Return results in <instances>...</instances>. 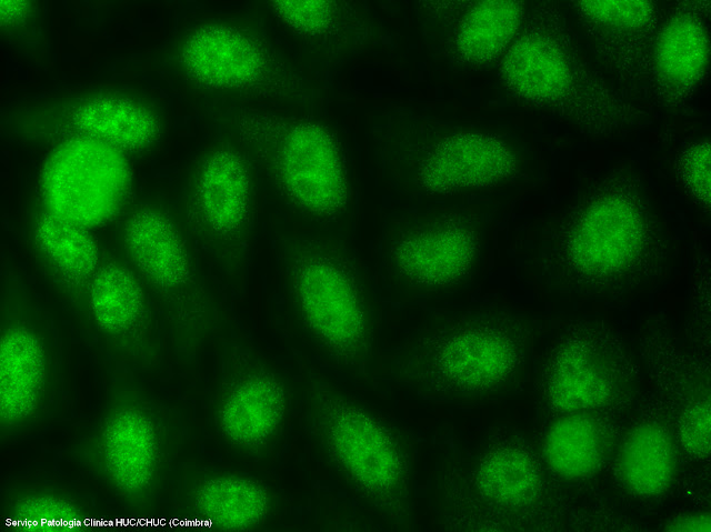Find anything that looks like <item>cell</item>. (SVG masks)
Here are the masks:
<instances>
[{
	"instance_id": "44dd1931",
	"label": "cell",
	"mask_w": 711,
	"mask_h": 532,
	"mask_svg": "<svg viewBox=\"0 0 711 532\" xmlns=\"http://www.w3.org/2000/svg\"><path fill=\"white\" fill-rule=\"evenodd\" d=\"M218 404L222 435L240 448L266 443L278 430L287 409L281 375L253 351L234 344L227 353Z\"/></svg>"
},
{
	"instance_id": "2e32d148",
	"label": "cell",
	"mask_w": 711,
	"mask_h": 532,
	"mask_svg": "<svg viewBox=\"0 0 711 532\" xmlns=\"http://www.w3.org/2000/svg\"><path fill=\"white\" fill-rule=\"evenodd\" d=\"M127 154L103 142L57 143L46 160L37 197L61 217L86 228L122 213L131 188Z\"/></svg>"
},
{
	"instance_id": "ffe728a7",
	"label": "cell",
	"mask_w": 711,
	"mask_h": 532,
	"mask_svg": "<svg viewBox=\"0 0 711 532\" xmlns=\"http://www.w3.org/2000/svg\"><path fill=\"white\" fill-rule=\"evenodd\" d=\"M424 37L449 62L483 66L503 56L519 33L527 9L518 1L419 2Z\"/></svg>"
},
{
	"instance_id": "ac0fdd59",
	"label": "cell",
	"mask_w": 711,
	"mask_h": 532,
	"mask_svg": "<svg viewBox=\"0 0 711 532\" xmlns=\"http://www.w3.org/2000/svg\"><path fill=\"white\" fill-rule=\"evenodd\" d=\"M565 7L599 69L630 101L649 93L650 61L661 23L652 1H571ZM638 103V102H637Z\"/></svg>"
},
{
	"instance_id": "5b68a950",
	"label": "cell",
	"mask_w": 711,
	"mask_h": 532,
	"mask_svg": "<svg viewBox=\"0 0 711 532\" xmlns=\"http://www.w3.org/2000/svg\"><path fill=\"white\" fill-rule=\"evenodd\" d=\"M531 328L501 309L432 312L390 363L393 380L423 400L469 402L511 390L524 373Z\"/></svg>"
},
{
	"instance_id": "7a4b0ae2",
	"label": "cell",
	"mask_w": 711,
	"mask_h": 532,
	"mask_svg": "<svg viewBox=\"0 0 711 532\" xmlns=\"http://www.w3.org/2000/svg\"><path fill=\"white\" fill-rule=\"evenodd\" d=\"M228 133L308 229L347 237L353 212L347 155L334 128L319 117L263 106L194 104Z\"/></svg>"
},
{
	"instance_id": "3957f363",
	"label": "cell",
	"mask_w": 711,
	"mask_h": 532,
	"mask_svg": "<svg viewBox=\"0 0 711 532\" xmlns=\"http://www.w3.org/2000/svg\"><path fill=\"white\" fill-rule=\"evenodd\" d=\"M499 76L519 104L560 118L590 138L620 137L649 118L599 69L565 3L544 1L527 10Z\"/></svg>"
},
{
	"instance_id": "6da1fadb",
	"label": "cell",
	"mask_w": 711,
	"mask_h": 532,
	"mask_svg": "<svg viewBox=\"0 0 711 532\" xmlns=\"http://www.w3.org/2000/svg\"><path fill=\"white\" fill-rule=\"evenodd\" d=\"M147 67L189 106L308 109L320 87L272 32L260 1L191 14L144 51Z\"/></svg>"
},
{
	"instance_id": "8992f818",
	"label": "cell",
	"mask_w": 711,
	"mask_h": 532,
	"mask_svg": "<svg viewBox=\"0 0 711 532\" xmlns=\"http://www.w3.org/2000/svg\"><path fill=\"white\" fill-rule=\"evenodd\" d=\"M371 135L384 175L417 200L500 185L527 165L523 148L509 133L402 107L379 116Z\"/></svg>"
},
{
	"instance_id": "603a6c76",
	"label": "cell",
	"mask_w": 711,
	"mask_h": 532,
	"mask_svg": "<svg viewBox=\"0 0 711 532\" xmlns=\"http://www.w3.org/2000/svg\"><path fill=\"white\" fill-rule=\"evenodd\" d=\"M270 495L259 482L219 473L200 480L191 493L194 520L188 525L244 531L260 525L270 511Z\"/></svg>"
},
{
	"instance_id": "9c48e42d",
	"label": "cell",
	"mask_w": 711,
	"mask_h": 532,
	"mask_svg": "<svg viewBox=\"0 0 711 532\" xmlns=\"http://www.w3.org/2000/svg\"><path fill=\"white\" fill-rule=\"evenodd\" d=\"M0 129L22 145L89 139L143 155L163 142L170 117L164 103L141 87L84 82L10 101L1 108Z\"/></svg>"
},
{
	"instance_id": "30bf717a",
	"label": "cell",
	"mask_w": 711,
	"mask_h": 532,
	"mask_svg": "<svg viewBox=\"0 0 711 532\" xmlns=\"http://www.w3.org/2000/svg\"><path fill=\"white\" fill-rule=\"evenodd\" d=\"M117 239L163 313L176 352L193 358L214 332L219 312L173 203L160 195L136 199L120 214Z\"/></svg>"
},
{
	"instance_id": "d4e9b609",
	"label": "cell",
	"mask_w": 711,
	"mask_h": 532,
	"mask_svg": "<svg viewBox=\"0 0 711 532\" xmlns=\"http://www.w3.org/2000/svg\"><path fill=\"white\" fill-rule=\"evenodd\" d=\"M91 512L82 498L49 483L16 484L3 498L8 525H93Z\"/></svg>"
},
{
	"instance_id": "52a82bcc",
	"label": "cell",
	"mask_w": 711,
	"mask_h": 532,
	"mask_svg": "<svg viewBox=\"0 0 711 532\" xmlns=\"http://www.w3.org/2000/svg\"><path fill=\"white\" fill-rule=\"evenodd\" d=\"M306 393L313 435L332 468L391 530L414 531L410 439L316 369Z\"/></svg>"
},
{
	"instance_id": "83f0119b",
	"label": "cell",
	"mask_w": 711,
	"mask_h": 532,
	"mask_svg": "<svg viewBox=\"0 0 711 532\" xmlns=\"http://www.w3.org/2000/svg\"><path fill=\"white\" fill-rule=\"evenodd\" d=\"M0 17V37L9 50L33 69L49 70L53 50L44 3L1 0Z\"/></svg>"
},
{
	"instance_id": "cb8c5ba5",
	"label": "cell",
	"mask_w": 711,
	"mask_h": 532,
	"mask_svg": "<svg viewBox=\"0 0 711 532\" xmlns=\"http://www.w3.org/2000/svg\"><path fill=\"white\" fill-rule=\"evenodd\" d=\"M545 387L549 399L559 409L599 405L613 389V362L587 343L565 344L548 365Z\"/></svg>"
},
{
	"instance_id": "5bb4252c",
	"label": "cell",
	"mask_w": 711,
	"mask_h": 532,
	"mask_svg": "<svg viewBox=\"0 0 711 532\" xmlns=\"http://www.w3.org/2000/svg\"><path fill=\"white\" fill-rule=\"evenodd\" d=\"M113 365L98 426L78 454L126 509L144 521L160 481L161 432L136 372Z\"/></svg>"
},
{
	"instance_id": "e0dca14e",
	"label": "cell",
	"mask_w": 711,
	"mask_h": 532,
	"mask_svg": "<svg viewBox=\"0 0 711 532\" xmlns=\"http://www.w3.org/2000/svg\"><path fill=\"white\" fill-rule=\"evenodd\" d=\"M156 301L119 251L103 247L88 300V332L116 365L133 372L153 371L163 347Z\"/></svg>"
},
{
	"instance_id": "f1b7e54d",
	"label": "cell",
	"mask_w": 711,
	"mask_h": 532,
	"mask_svg": "<svg viewBox=\"0 0 711 532\" xmlns=\"http://www.w3.org/2000/svg\"><path fill=\"white\" fill-rule=\"evenodd\" d=\"M544 454L549 465L567 478L589 474L601 456V439L595 425L583 418L558 421L547 434Z\"/></svg>"
},
{
	"instance_id": "9a60e30c",
	"label": "cell",
	"mask_w": 711,
	"mask_h": 532,
	"mask_svg": "<svg viewBox=\"0 0 711 532\" xmlns=\"http://www.w3.org/2000/svg\"><path fill=\"white\" fill-rule=\"evenodd\" d=\"M284 49L306 71L329 73L381 43L384 28L362 1H260Z\"/></svg>"
},
{
	"instance_id": "4fadbf2b",
	"label": "cell",
	"mask_w": 711,
	"mask_h": 532,
	"mask_svg": "<svg viewBox=\"0 0 711 532\" xmlns=\"http://www.w3.org/2000/svg\"><path fill=\"white\" fill-rule=\"evenodd\" d=\"M481 218L460 207H432L389 220L380 255L397 290L412 300L447 297L473 277L482 249Z\"/></svg>"
},
{
	"instance_id": "ba28073f",
	"label": "cell",
	"mask_w": 711,
	"mask_h": 532,
	"mask_svg": "<svg viewBox=\"0 0 711 532\" xmlns=\"http://www.w3.org/2000/svg\"><path fill=\"white\" fill-rule=\"evenodd\" d=\"M664 240L641 180L617 170L548 222L534 258L542 269L609 278L658 263L664 257Z\"/></svg>"
},
{
	"instance_id": "277c9868",
	"label": "cell",
	"mask_w": 711,
	"mask_h": 532,
	"mask_svg": "<svg viewBox=\"0 0 711 532\" xmlns=\"http://www.w3.org/2000/svg\"><path fill=\"white\" fill-rule=\"evenodd\" d=\"M276 258L297 320L316 351L351 379L370 382L378 365L375 309L347 237L281 231Z\"/></svg>"
},
{
	"instance_id": "1f68e13d",
	"label": "cell",
	"mask_w": 711,
	"mask_h": 532,
	"mask_svg": "<svg viewBox=\"0 0 711 532\" xmlns=\"http://www.w3.org/2000/svg\"><path fill=\"white\" fill-rule=\"evenodd\" d=\"M671 530L677 531H710V519L708 515H690L675 521Z\"/></svg>"
},
{
	"instance_id": "d6986e66",
	"label": "cell",
	"mask_w": 711,
	"mask_h": 532,
	"mask_svg": "<svg viewBox=\"0 0 711 532\" xmlns=\"http://www.w3.org/2000/svg\"><path fill=\"white\" fill-rule=\"evenodd\" d=\"M21 230L40 273L88 331L89 293L103 247L89 228L56 213L37 195L26 207Z\"/></svg>"
},
{
	"instance_id": "7402d4cb",
	"label": "cell",
	"mask_w": 711,
	"mask_h": 532,
	"mask_svg": "<svg viewBox=\"0 0 711 532\" xmlns=\"http://www.w3.org/2000/svg\"><path fill=\"white\" fill-rule=\"evenodd\" d=\"M658 29L650 61L649 96L664 107L682 106L707 72L709 32L702 2H684Z\"/></svg>"
},
{
	"instance_id": "484cf974",
	"label": "cell",
	"mask_w": 711,
	"mask_h": 532,
	"mask_svg": "<svg viewBox=\"0 0 711 532\" xmlns=\"http://www.w3.org/2000/svg\"><path fill=\"white\" fill-rule=\"evenodd\" d=\"M675 454L670 435L655 424L637 428L620 454L619 471L624 484L639 494H655L670 484Z\"/></svg>"
},
{
	"instance_id": "7c38bea8",
	"label": "cell",
	"mask_w": 711,
	"mask_h": 532,
	"mask_svg": "<svg viewBox=\"0 0 711 532\" xmlns=\"http://www.w3.org/2000/svg\"><path fill=\"white\" fill-rule=\"evenodd\" d=\"M173 205L193 243L223 275L240 280L258 213L257 169L242 147L218 129L188 161Z\"/></svg>"
},
{
	"instance_id": "4dcf8cb0",
	"label": "cell",
	"mask_w": 711,
	"mask_h": 532,
	"mask_svg": "<svg viewBox=\"0 0 711 532\" xmlns=\"http://www.w3.org/2000/svg\"><path fill=\"white\" fill-rule=\"evenodd\" d=\"M684 175L693 194L709 203V142L698 143L687 158Z\"/></svg>"
},
{
	"instance_id": "f546056e",
	"label": "cell",
	"mask_w": 711,
	"mask_h": 532,
	"mask_svg": "<svg viewBox=\"0 0 711 532\" xmlns=\"http://www.w3.org/2000/svg\"><path fill=\"white\" fill-rule=\"evenodd\" d=\"M681 440L689 452L705 454L710 446L709 403H697L684 414L681 423Z\"/></svg>"
},
{
	"instance_id": "4316f807",
	"label": "cell",
	"mask_w": 711,
	"mask_h": 532,
	"mask_svg": "<svg viewBox=\"0 0 711 532\" xmlns=\"http://www.w3.org/2000/svg\"><path fill=\"white\" fill-rule=\"evenodd\" d=\"M477 485L483 498L497 505L522 506L537 496L540 476L525 451L503 446L488 452L481 460Z\"/></svg>"
},
{
	"instance_id": "8fae6325",
	"label": "cell",
	"mask_w": 711,
	"mask_h": 532,
	"mask_svg": "<svg viewBox=\"0 0 711 532\" xmlns=\"http://www.w3.org/2000/svg\"><path fill=\"white\" fill-rule=\"evenodd\" d=\"M58 328L11 260L1 269L0 439L19 440L43 425L68 385Z\"/></svg>"
}]
</instances>
